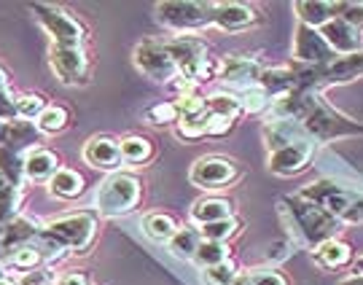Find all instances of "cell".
<instances>
[{"label":"cell","instance_id":"5","mask_svg":"<svg viewBox=\"0 0 363 285\" xmlns=\"http://www.w3.org/2000/svg\"><path fill=\"white\" fill-rule=\"evenodd\" d=\"M159 22L172 30H196L213 25L216 3H196V0H167L156 6Z\"/></svg>","mask_w":363,"mask_h":285},{"label":"cell","instance_id":"29","mask_svg":"<svg viewBox=\"0 0 363 285\" xmlns=\"http://www.w3.org/2000/svg\"><path fill=\"white\" fill-rule=\"evenodd\" d=\"M199 234L194 229H178L169 240V250L178 256V259H194L196 247H199Z\"/></svg>","mask_w":363,"mask_h":285},{"label":"cell","instance_id":"1","mask_svg":"<svg viewBox=\"0 0 363 285\" xmlns=\"http://www.w3.org/2000/svg\"><path fill=\"white\" fill-rule=\"evenodd\" d=\"M43 237L54 242L60 250H73V253H86L94 242L97 234V220L91 213H73V216H62L46 223Z\"/></svg>","mask_w":363,"mask_h":285},{"label":"cell","instance_id":"45","mask_svg":"<svg viewBox=\"0 0 363 285\" xmlns=\"http://www.w3.org/2000/svg\"><path fill=\"white\" fill-rule=\"evenodd\" d=\"M232 285H250V280H247V277H242V274H240V277H237V280H234Z\"/></svg>","mask_w":363,"mask_h":285},{"label":"cell","instance_id":"13","mask_svg":"<svg viewBox=\"0 0 363 285\" xmlns=\"http://www.w3.org/2000/svg\"><path fill=\"white\" fill-rule=\"evenodd\" d=\"M84 162L97 169H116L121 164V148L118 140L108 135H97L84 145Z\"/></svg>","mask_w":363,"mask_h":285},{"label":"cell","instance_id":"7","mask_svg":"<svg viewBox=\"0 0 363 285\" xmlns=\"http://www.w3.org/2000/svg\"><path fill=\"white\" fill-rule=\"evenodd\" d=\"M135 65L140 67L148 78H154V81H172V78L178 76L175 60L169 57L167 46L159 43V40L138 43V49H135Z\"/></svg>","mask_w":363,"mask_h":285},{"label":"cell","instance_id":"33","mask_svg":"<svg viewBox=\"0 0 363 285\" xmlns=\"http://www.w3.org/2000/svg\"><path fill=\"white\" fill-rule=\"evenodd\" d=\"M205 105H208L210 113H216V116H220V118H232V121L240 116V111H242V103H240L237 97H232V94H213V97L205 100Z\"/></svg>","mask_w":363,"mask_h":285},{"label":"cell","instance_id":"26","mask_svg":"<svg viewBox=\"0 0 363 285\" xmlns=\"http://www.w3.org/2000/svg\"><path fill=\"white\" fill-rule=\"evenodd\" d=\"M145 234L156 240V242H169L172 240V234L178 232V223L172 216H164V213H154V216H148L143 223Z\"/></svg>","mask_w":363,"mask_h":285},{"label":"cell","instance_id":"35","mask_svg":"<svg viewBox=\"0 0 363 285\" xmlns=\"http://www.w3.org/2000/svg\"><path fill=\"white\" fill-rule=\"evenodd\" d=\"M240 274H237V267H234V261H220L216 267H208L205 269V280L210 285H232Z\"/></svg>","mask_w":363,"mask_h":285},{"label":"cell","instance_id":"9","mask_svg":"<svg viewBox=\"0 0 363 285\" xmlns=\"http://www.w3.org/2000/svg\"><path fill=\"white\" fill-rule=\"evenodd\" d=\"M294 54H296L298 62H304V65H325V62H331L334 60V52L328 49V43L323 40L320 35V30H315V27H307V25H298L296 27V38H294Z\"/></svg>","mask_w":363,"mask_h":285},{"label":"cell","instance_id":"23","mask_svg":"<svg viewBox=\"0 0 363 285\" xmlns=\"http://www.w3.org/2000/svg\"><path fill=\"white\" fill-rule=\"evenodd\" d=\"M118 148H121V162H130V164H143V162H148L154 156L151 140H145L140 135L124 138V140L118 142Z\"/></svg>","mask_w":363,"mask_h":285},{"label":"cell","instance_id":"32","mask_svg":"<svg viewBox=\"0 0 363 285\" xmlns=\"http://www.w3.org/2000/svg\"><path fill=\"white\" fill-rule=\"evenodd\" d=\"M40 261H43V253H40L38 245H30V242H25V245L13 247V253H11V267H13V269L33 272Z\"/></svg>","mask_w":363,"mask_h":285},{"label":"cell","instance_id":"42","mask_svg":"<svg viewBox=\"0 0 363 285\" xmlns=\"http://www.w3.org/2000/svg\"><path fill=\"white\" fill-rule=\"evenodd\" d=\"M9 124H11V121H0V145L9 142Z\"/></svg>","mask_w":363,"mask_h":285},{"label":"cell","instance_id":"38","mask_svg":"<svg viewBox=\"0 0 363 285\" xmlns=\"http://www.w3.org/2000/svg\"><path fill=\"white\" fill-rule=\"evenodd\" d=\"M247 280H250V285H291L286 274L277 272V269H264V272L247 274Z\"/></svg>","mask_w":363,"mask_h":285},{"label":"cell","instance_id":"31","mask_svg":"<svg viewBox=\"0 0 363 285\" xmlns=\"http://www.w3.org/2000/svg\"><path fill=\"white\" fill-rule=\"evenodd\" d=\"M46 108H49L46 97H43V94H35V91L16 97V118H22V121H33V118H38Z\"/></svg>","mask_w":363,"mask_h":285},{"label":"cell","instance_id":"4","mask_svg":"<svg viewBox=\"0 0 363 285\" xmlns=\"http://www.w3.org/2000/svg\"><path fill=\"white\" fill-rule=\"evenodd\" d=\"M140 196H143L140 181L135 175H127V172H116L100 186L97 208L103 216H124V213L138 208Z\"/></svg>","mask_w":363,"mask_h":285},{"label":"cell","instance_id":"2","mask_svg":"<svg viewBox=\"0 0 363 285\" xmlns=\"http://www.w3.org/2000/svg\"><path fill=\"white\" fill-rule=\"evenodd\" d=\"M304 199L315 202L318 208H323L328 216L334 218H345V220H363V196L358 191H350V189H342L337 183H310L304 191H301Z\"/></svg>","mask_w":363,"mask_h":285},{"label":"cell","instance_id":"34","mask_svg":"<svg viewBox=\"0 0 363 285\" xmlns=\"http://www.w3.org/2000/svg\"><path fill=\"white\" fill-rule=\"evenodd\" d=\"M194 259L208 269V267H216V264L229 259V247L223 245V242H210V240H202L199 247H196Z\"/></svg>","mask_w":363,"mask_h":285},{"label":"cell","instance_id":"39","mask_svg":"<svg viewBox=\"0 0 363 285\" xmlns=\"http://www.w3.org/2000/svg\"><path fill=\"white\" fill-rule=\"evenodd\" d=\"M19 285H54L57 277L52 274V269H33V272H25L19 280Z\"/></svg>","mask_w":363,"mask_h":285},{"label":"cell","instance_id":"40","mask_svg":"<svg viewBox=\"0 0 363 285\" xmlns=\"http://www.w3.org/2000/svg\"><path fill=\"white\" fill-rule=\"evenodd\" d=\"M16 118V97L9 89L0 91V121H13Z\"/></svg>","mask_w":363,"mask_h":285},{"label":"cell","instance_id":"47","mask_svg":"<svg viewBox=\"0 0 363 285\" xmlns=\"http://www.w3.org/2000/svg\"><path fill=\"white\" fill-rule=\"evenodd\" d=\"M355 267H358V272L363 274V256H361V259H358V261H355Z\"/></svg>","mask_w":363,"mask_h":285},{"label":"cell","instance_id":"41","mask_svg":"<svg viewBox=\"0 0 363 285\" xmlns=\"http://www.w3.org/2000/svg\"><path fill=\"white\" fill-rule=\"evenodd\" d=\"M54 285H89V280H86V274L84 272H67V274H62Z\"/></svg>","mask_w":363,"mask_h":285},{"label":"cell","instance_id":"43","mask_svg":"<svg viewBox=\"0 0 363 285\" xmlns=\"http://www.w3.org/2000/svg\"><path fill=\"white\" fill-rule=\"evenodd\" d=\"M339 285H363V274H350V277H345Z\"/></svg>","mask_w":363,"mask_h":285},{"label":"cell","instance_id":"8","mask_svg":"<svg viewBox=\"0 0 363 285\" xmlns=\"http://www.w3.org/2000/svg\"><path fill=\"white\" fill-rule=\"evenodd\" d=\"M237 175H240L237 162L223 159V156H205V159H199L194 167H191V172H189L191 183L199 186V189H220V186H229L232 181H237Z\"/></svg>","mask_w":363,"mask_h":285},{"label":"cell","instance_id":"15","mask_svg":"<svg viewBox=\"0 0 363 285\" xmlns=\"http://www.w3.org/2000/svg\"><path fill=\"white\" fill-rule=\"evenodd\" d=\"M312 259L318 261L323 269H342V267H347L352 261V247L345 240L331 237V240H325L320 245H315Z\"/></svg>","mask_w":363,"mask_h":285},{"label":"cell","instance_id":"12","mask_svg":"<svg viewBox=\"0 0 363 285\" xmlns=\"http://www.w3.org/2000/svg\"><path fill=\"white\" fill-rule=\"evenodd\" d=\"M320 35H323V40L328 43L331 52H339V54L361 52V30H355L347 22H342L339 16H334L331 22H325L320 27Z\"/></svg>","mask_w":363,"mask_h":285},{"label":"cell","instance_id":"16","mask_svg":"<svg viewBox=\"0 0 363 285\" xmlns=\"http://www.w3.org/2000/svg\"><path fill=\"white\" fill-rule=\"evenodd\" d=\"M60 169V159L49 148H30L25 156V175L30 181H49Z\"/></svg>","mask_w":363,"mask_h":285},{"label":"cell","instance_id":"10","mask_svg":"<svg viewBox=\"0 0 363 285\" xmlns=\"http://www.w3.org/2000/svg\"><path fill=\"white\" fill-rule=\"evenodd\" d=\"M52 67L65 84H84L89 78V62L81 46H52Z\"/></svg>","mask_w":363,"mask_h":285},{"label":"cell","instance_id":"30","mask_svg":"<svg viewBox=\"0 0 363 285\" xmlns=\"http://www.w3.org/2000/svg\"><path fill=\"white\" fill-rule=\"evenodd\" d=\"M199 229H202V237L210 240V242H226V240H232L234 234L240 232V220L232 216V218H220V220H213V223H205Z\"/></svg>","mask_w":363,"mask_h":285},{"label":"cell","instance_id":"20","mask_svg":"<svg viewBox=\"0 0 363 285\" xmlns=\"http://www.w3.org/2000/svg\"><path fill=\"white\" fill-rule=\"evenodd\" d=\"M167 46L169 57L175 60V65L181 70L183 65H189V62H194L199 57H208V49H205V43L199 38H191V35H183V38H175L164 43Z\"/></svg>","mask_w":363,"mask_h":285},{"label":"cell","instance_id":"22","mask_svg":"<svg viewBox=\"0 0 363 285\" xmlns=\"http://www.w3.org/2000/svg\"><path fill=\"white\" fill-rule=\"evenodd\" d=\"M220 218H232V205L226 199H199L191 208V220H196L199 226Z\"/></svg>","mask_w":363,"mask_h":285},{"label":"cell","instance_id":"24","mask_svg":"<svg viewBox=\"0 0 363 285\" xmlns=\"http://www.w3.org/2000/svg\"><path fill=\"white\" fill-rule=\"evenodd\" d=\"M70 124V113H67L62 105H49L38 118H35V127L40 135H57Z\"/></svg>","mask_w":363,"mask_h":285},{"label":"cell","instance_id":"14","mask_svg":"<svg viewBox=\"0 0 363 285\" xmlns=\"http://www.w3.org/2000/svg\"><path fill=\"white\" fill-rule=\"evenodd\" d=\"M256 9H250L245 3H218L213 13V25L220 30H245L256 22Z\"/></svg>","mask_w":363,"mask_h":285},{"label":"cell","instance_id":"21","mask_svg":"<svg viewBox=\"0 0 363 285\" xmlns=\"http://www.w3.org/2000/svg\"><path fill=\"white\" fill-rule=\"evenodd\" d=\"M49 191L60 199H76L78 194H84V178L78 175L76 169L60 167L49 178Z\"/></svg>","mask_w":363,"mask_h":285},{"label":"cell","instance_id":"17","mask_svg":"<svg viewBox=\"0 0 363 285\" xmlns=\"http://www.w3.org/2000/svg\"><path fill=\"white\" fill-rule=\"evenodd\" d=\"M339 3H328V0H298L296 3V13L301 19V25L315 27L320 30L325 22H331L337 16Z\"/></svg>","mask_w":363,"mask_h":285},{"label":"cell","instance_id":"36","mask_svg":"<svg viewBox=\"0 0 363 285\" xmlns=\"http://www.w3.org/2000/svg\"><path fill=\"white\" fill-rule=\"evenodd\" d=\"M337 16L355 30H363V3H339Z\"/></svg>","mask_w":363,"mask_h":285},{"label":"cell","instance_id":"28","mask_svg":"<svg viewBox=\"0 0 363 285\" xmlns=\"http://www.w3.org/2000/svg\"><path fill=\"white\" fill-rule=\"evenodd\" d=\"M19 210V186H13L3 172H0V223L11 220Z\"/></svg>","mask_w":363,"mask_h":285},{"label":"cell","instance_id":"25","mask_svg":"<svg viewBox=\"0 0 363 285\" xmlns=\"http://www.w3.org/2000/svg\"><path fill=\"white\" fill-rule=\"evenodd\" d=\"M40 140V132L35 127V121H22V118H13L11 124H9V142L6 145H11V148H22V145H33V142Z\"/></svg>","mask_w":363,"mask_h":285},{"label":"cell","instance_id":"27","mask_svg":"<svg viewBox=\"0 0 363 285\" xmlns=\"http://www.w3.org/2000/svg\"><path fill=\"white\" fill-rule=\"evenodd\" d=\"M0 172H3L13 186L22 183V175H25V159H22L19 151L11 148V145H0Z\"/></svg>","mask_w":363,"mask_h":285},{"label":"cell","instance_id":"44","mask_svg":"<svg viewBox=\"0 0 363 285\" xmlns=\"http://www.w3.org/2000/svg\"><path fill=\"white\" fill-rule=\"evenodd\" d=\"M3 89H9V76H6V70L0 67V91Z\"/></svg>","mask_w":363,"mask_h":285},{"label":"cell","instance_id":"3","mask_svg":"<svg viewBox=\"0 0 363 285\" xmlns=\"http://www.w3.org/2000/svg\"><path fill=\"white\" fill-rule=\"evenodd\" d=\"M288 210L294 213V220H296L298 232L304 237V242H310L312 247L331 240L334 232H337L339 220L334 216H328L323 208H318L315 202L304 199L301 194L296 196H288L286 199Z\"/></svg>","mask_w":363,"mask_h":285},{"label":"cell","instance_id":"37","mask_svg":"<svg viewBox=\"0 0 363 285\" xmlns=\"http://www.w3.org/2000/svg\"><path fill=\"white\" fill-rule=\"evenodd\" d=\"M148 118H151L154 124H175V121L181 118V113H178L175 103H159L148 111Z\"/></svg>","mask_w":363,"mask_h":285},{"label":"cell","instance_id":"46","mask_svg":"<svg viewBox=\"0 0 363 285\" xmlns=\"http://www.w3.org/2000/svg\"><path fill=\"white\" fill-rule=\"evenodd\" d=\"M0 285H19V283H16V280H11V277H3V280H0Z\"/></svg>","mask_w":363,"mask_h":285},{"label":"cell","instance_id":"18","mask_svg":"<svg viewBox=\"0 0 363 285\" xmlns=\"http://www.w3.org/2000/svg\"><path fill=\"white\" fill-rule=\"evenodd\" d=\"M267 140H269V148L277 151V148L291 145V142L307 140V132L294 118H274L272 124L267 127Z\"/></svg>","mask_w":363,"mask_h":285},{"label":"cell","instance_id":"6","mask_svg":"<svg viewBox=\"0 0 363 285\" xmlns=\"http://www.w3.org/2000/svg\"><path fill=\"white\" fill-rule=\"evenodd\" d=\"M40 25L46 27V33L54 38V46H81L84 43V27L67 11L49 6V3H35L33 6Z\"/></svg>","mask_w":363,"mask_h":285},{"label":"cell","instance_id":"11","mask_svg":"<svg viewBox=\"0 0 363 285\" xmlns=\"http://www.w3.org/2000/svg\"><path fill=\"white\" fill-rule=\"evenodd\" d=\"M312 154H315V145L310 140H298V142H291V145H283V148H277L269 156V169L277 172V175H296L298 169L307 167Z\"/></svg>","mask_w":363,"mask_h":285},{"label":"cell","instance_id":"49","mask_svg":"<svg viewBox=\"0 0 363 285\" xmlns=\"http://www.w3.org/2000/svg\"><path fill=\"white\" fill-rule=\"evenodd\" d=\"M3 277H9V274H6V269H3V267H0V280H3Z\"/></svg>","mask_w":363,"mask_h":285},{"label":"cell","instance_id":"19","mask_svg":"<svg viewBox=\"0 0 363 285\" xmlns=\"http://www.w3.org/2000/svg\"><path fill=\"white\" fill-rule=\"evenodd\" d=\"M218 76L229 84H250V81H259L261 67L250 57H232L220 65Z\"/></svg>","mask_w":363,"mask_h":285},{"label":"cell","instance_id":"48","mask_svg":"<svg viewBox=\"0 0 363 285\" xmlns=\"http://www.w3.org/2000/svg\"><path fill=\"white\" fill-rule=\"evenodd\" d=\"M3 256H6V245L0 242V261H3Z\"/></svg>","mask_w":363,"mask_h":285}]
</instances>
